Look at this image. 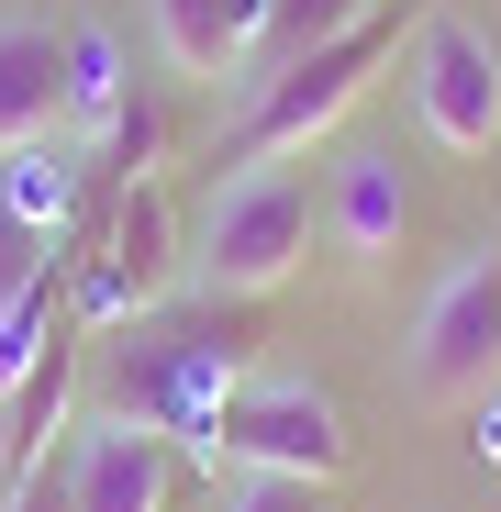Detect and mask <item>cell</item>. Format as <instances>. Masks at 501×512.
<instances>
[{
    "label": "cell",
    "instance_id": "obj_10",
    "mask_svg": "<svg viewBox=\"0 0 501 512\" xmlns=\"http://www.w3.org/2000/svg\"><path fill=\"white\" fill-rule=\"evenodd\" d=\"M323 223H334V256H346V268H379V256L412 234V190H401V167H390V156H346V179H334Z\"/></svg>",
    "mask_w": 501,
    "mask_h": 512
},
{
    "label": "cell",
    "instance_id": "obj_18",
    "mask_svg": "<svg viewBox=\"0 0 501 512\" xmlns=\"http://www.w3.org/2000/svg\"><path fill=\"white\" fill-rule=\"evenodd\" d=\"M223 512H323V490H312V479H234Z\"/></svg>",
    "mask_w": 501,
    "mask_h": 512
},
{
    "label": "cell",
    "instance_id": "obj_14",
    "mask_svg": "<svg viewBox=\"0 0 501 512\" xmlns=\"http://www.w3.org/2000/svg\"><path fill=\"white\" fill-rule=\"evenodd\" d=\"M67 201H78V156H56V145H12V167H0V212L34 223V234H56Z\"/></svg>",
    "mask_w": 501,
    "mask_h": 512
},
{
    "label": "cell",
    "instance_id": "obj_4",
    "mask_svg": "<svg viewBox=\"0 0 501 512\" xmlns=\"http://www.w3.org/2000/svg\"><path fill=\"white\" fill-rule=\"evenodd\" d=\"M301 256H312V190L290 167H234L201 212V279L234 301H268Z\"/></svg>",
    "mask_w": 501,
    "mask_h": 512
},
{
    "label": "cell",
    "instance_id": "obj_7",
    "mask_svg": "<svg viewBox=\"0 0 501 512\" xmlns=\"http://www.w3.org/2000/svg\"><path fill=\"white\" fill-rule=\"evenodd\" d=\"M167 279H179V223H167V190L156 179H134L123 212H112V245L90 256V279L67 290V312H78V334L145 323V312H167Z\"/></svg>",
    "mask_w": 501,
    "mask_h": 512
},
{
    "label": "cell",
    "instance_id": "obj_16",
    "mask_svg": "<svg viewBox=\"0 0 501 512\" xmlns=\"http://www.w3.org/2000/svg\"><path fill=\"white\" fill-rule=\"evenodd\" d=\"M56 234H34V223H12V212H0V312H12L23 290H45L56 279V256H45Z\"/></svg>",
    "mask_w": 501,
    "mask_h": 512
},
{
    "label": "cell",
    "instance_id": "obj_6",
    "mask_svg": "<svg viewBox=\"0 0 501 512\" xmlns=\"http://www.w3.org/2000/svg\"><path fill=\"white\" fill-rule=\"evenodd\" d=\"M412 112L446 156H490L501 145V45L468 12H435L412 34Z\"/></svg>",
    "mask_w": 501,
    "mask_h": 512
},
{
    "label": "cell",
    "instance_id": "obj_1",
    "mask_svg": "<svg viewBox=\"0 0 501 512\" xmlns=\"http://www.w3.org/2000/svg\"><path fill=\"white\" fill-rule=\"evenodd\" d=\"M257 357H268L257 301L212 290L201 312H167L145 346L112 357V412L145 423V435H167V446H201V435H212V412H223L245 379H257Z\"/></svg>",
    "mask_w": 501,
    "mask_h": 512
},
{
    "label": "cell",
    "instance_id": "obj_8",
    "mask_svg": "<svg viewBox=\"0 0 501 512\" xmlns=\"http://www.w3.org/2000/svg\"><path fill=\"white\" fill-rule=\"evenodd\" d=\"M67 490H78V512H179V446L123 423V412H101L67 446Z\"/></svg>",
    "mask_w": 501,
    "mask_h": 512
},
{
    "label": "cell",
    "instance_id": "obj_15",
    "mask_svg": "<svg viewBox=\"0 0 501 512\" xmlns=\"http://www.w3.org/2000/svg\"><path fill=\"white\" fill-rule=\"evenodd\" d=\"M379 0H268V34L257 45H279V56H301V45H323V34H346V23H368Z\"/></svg>",
    "mask_w": 501,
    "mask_h": 512
},
{
    "label": "cell",
    "instance_id": "obj_11",
    "mask_svg": "<svg viewBox=\"0 0 501 512\" xmlns=\"http://www.w3.org/2000/svg\"><path fill=\"white\" fill-rule=\"evenodd\" d=\"M257 34H268V0H156V45L179 78H234Z\"/></svg>",
    "mask_w": 501,
    "mask_h": 512
},
{
    "label": "cell",
    "instance_id": "obj_13",
    "mask_svg": "<svg viewBox=\"0 0 501 512\" xmlns=\"http://www.w3.org/2000/svg\"><path fill=\"white\" fill-rule=\"evenodd\" d=\"M123 101H134V90H123V45H112L101 23H78V34H67V123H78V134H112Z\"/></svg>",
    "mask_w": 501,
    "mask_h": 512
},
{
    "label": "cell",
    "instance_id": "obj_17",
    "mask_svg": "<svg viewBox=\"0 0 501 512\" xmlns=\"http://www.w3.org/2000/svg\"><path fill=\"white\" fill-rule=\"evenodd\" d=\"M0 512H78V490H67V457H34V468H12Z\"/></svg>",
    "mask_w": 501,
    "mask_h": 512
},
{
    "label": "cell",
    "instance_id": "obj_5",
    "mask_svg": "<svg viewBox=\"0 0 501 512\" xmlns=\"http://www.w3.org/2000/svg\"><path fill=\"white\" fill-rule=\"evenodd\" d=\"M490 390H501V245L457 256L424 301V323H412V401L468 412Z\"/></svg>",
    "mask_w": 501,
    "mask_h": 512
},
{
    "label": "cell",
    "instance_id": "obj_19",
    "mask_svg": "<svg viewBox=\"0 0 501 512\" xmlns=\"http://www.w3.org/2000/svg\"><path fill=\"white\" fill-rule=\"evenodd\" d=\"M479 457H490V468H501V390H490V401H479Z\"/></svg>",
    "mask_w": 501,
    "mask_h": 512
},
{
    "label": "cell",
    "instance_id": "obj_12",
    "mask_svg": "<svg viewBox=\"0 0 501 512\" xmlns=\"http://www.w3.org/2000/svg\"><path fill=\"white\" fill-rule=\"evenodd\" d=\"M67 390H78V312L45 334V357L23 368V390L0 401V412H12V468H34V457H45V435L67 423Z\"/></svg>",
    "mask_w": 501,
    "mask_h": 512
},
{
    "label": "cell",
    "instance_id": "obj_2",
    "mask_svg": "<svg viewBox=\"0 0 501 512\" xmlns=\"http://www.w3.org/2000/svg\"><path fill=\"white\" fill-rule=\"evenodd\" d=\"M390 56H401V12H390V0H379L368 23H346V34L279 56V67L257 78V101H245V123H234V167H279V156H301L312 134H334Z\"/></svg>",
    "mask_w": 501,
    "mask_h": 512
},
{
    "label": "cell",
    "instance_id": "obj_9",
    "mask_svg": "<svg viewBox=\"0 0 501 512\" xmlns=\"http://www.w3.org/2000/svg\"><path fill=\"white\" fill-rule=\"evenodd\" d=\"M67 123V34L34 12H0V156L45 145Z\"/></svg>",
    "mask_w": 501,
    "mask_h": 512
},
{
    "label": "cell",
    "instance_id": "obj_3",
    "mask_svg": "<svg viewBox=\"0 0 501 512\" xmlns=\"http://www.w3.org/2000/svg\"><path fill=\"white\" fill-rule=\"evenodd\" d=\"M201 457L212 468H245V479H312V490H334L357 468V435H346V412H334L312 379H245L212 412Z\"/></svg>",
    "mask_w": 501,
    "mask_h": 512
}]
</instances>
